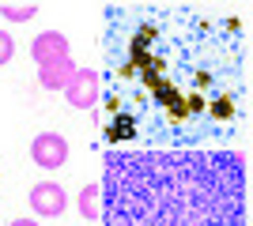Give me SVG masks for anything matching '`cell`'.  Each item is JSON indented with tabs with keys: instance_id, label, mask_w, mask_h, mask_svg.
<instances>
[{
	"instance_id": "obj_1",
	"label": "cell",
	"mask_w": 253,
	"mask_h": 226,
	"mask_svg": "<svg viewBox=\"0 0 253 226\" xmlns=\"http://www.w3.org/2000/svg\"><path fill=\"white\" fill-rule=\"evenodd\" d=\"M102 132L144 151H201L250 125V34L193 4H114L102 34Z\"/></svg>"
},
{
	"instance_id": "obj_7",
	"label": "cell",
	"mask_w": 253,
	"mask_h": 226,
	"mask_svg": "<svg viewBox=\"0 0 253 226\" xmlns=\"http://www.w3.org/2000/svg\"><path fill=\"white\" fill-rule=\"evenodd\" d=\"M4 11H8L11 19H31V15H34V4H27V8H4Z\"/></svg>"
},
{
	"instance_id": "obj_8",
	"label": "cell",
	"mask_w": 253,
	"mask_h": 226,
	"mask_svg": "<svg viewBox=\"0 0 253 226\" xmlns=\"http://www.w3.org/2000/svg\"><path fill=\"white\" fill-rule=\"evenodd\" d=\"M8 57H11V38H8L4 31H0V65H4Z\"/></svg>"
},
{
	"instance_id": "obj_2",
	"label": "cell",
	"mask_w": 253,
	"mask_h": 226,
	"mask_svg": "<svg viewBox=\"0 0 253 226\" xmlns=\"http://www.w3.org/2000/svg\"><path fill=\"white\" fill-rule=\"evenodd\" d=\"M102 226H246L238 151H110Z\"/></svg>"
},
{
	"instance_id": "obj_4",
	"label": "cell",
	"mask_w": 253,
	"mask_h": 226,
	"mask_svg": "<svg viewBox=\"0 0 253 226\" xmlns=\"http://www.w3.org/2000/svg\"><path fill=\"white\" fill-rule=\"evenodd\" d=\"M31 204H34V211H38V215H61V207H64L61 185H34Z\"/></svg>"
},
{
	"instance_id": "obj_9",
	"label": "cell",
	"mask_w": 253,
	"mask_h": 226,
	"mask_svg": "<svg viewBox=\"0 0 253 226\" xmlns=\"http://www.w3.org/2000/svg\"><path fill=\"white\" fill-rule=\"evenodd\" d=\"M11 226H38V223H27V219H19V223H11Z\"/></svg>"
},
{
	"instance_id": "obj_5",
	"label": "cell",
	"mask_w": 253,
	"mask_h": 226,
	"mask_svg": "<svg viewBox=\"0 0 253 226\" xmlns=\"http://www.w3.org/2000/svg\"><path fill=\"white\" fill-rule=\"evenodd\" d=\"M91 98H95V75H91V72H84V79H80V83L72 87V102H76V106H87Z\"/></svg>"
},
{
	"instance_id": "obj_3",
	"label": "cell",
	"mask_w": 253,
	"mask_h": 226,
	"mask_svg": "<svg viewBox=\"0 0 253 226\" xmlns=\"http://www.w3.org/2000/svg\"><path fill=\"white\" fill-rule=\"evenodd\" d=\"M34 162L42 166V170H53V166H61L64 159H68V143H64V136H53V132H45V136H38L31 147Z\"/></svg>"
},
{
	"instance_id": "obj_6",
	"label": "cell",
	"mask_w": 253,
	"mask_h": 226,
	"mask_svg": "<svg viewBox=\"0 0 253 226\" xmlns=\"http://www.w3.org/2000/svg\"><path fill=\"white\" fill-rule=\"evenodd\" d=\"M95 196H98V189H84V196H80V211H84L87 219L98 215V200H95Z\"/></svg>"
}]
</instances>
